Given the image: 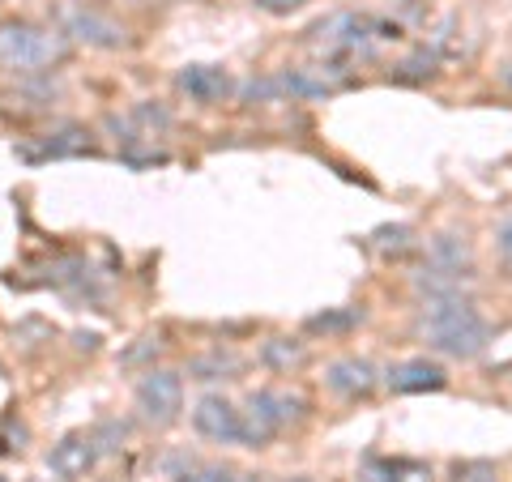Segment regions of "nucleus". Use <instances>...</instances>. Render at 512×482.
Segmentation results:
<instances>
[{"instance_id":"obj_1","label":"nucleus","mask_w":512,"mask_h":482,"mask_svg":"<svg viewBox=\"0 0 512 482\" xmlns=\"http://www.w3.org/2000/svg\"><path fill=\"white\" fill-rule=\"evenodd\" d=\"M419 333H423L436 350H444V355H457V359L478 355V350L487 346V337H491V329L483 325V320H478V312L470 308V303H461V299H453V295L431 299V308H427V316H423Z\"/></svg>"},{"instance_id":"obj_2","label":"nucleus","mask_w":512,"mask_h":482,"mask_svg":"<svg viewBox=\"0 0 512 482\" xmlns=\"http://www.w3.org/2000/svg\"><path fill=\"white\" fill-rule=\"evenodd\" d=\"M69 56V43L56 30L30 26V22H0V69L18 77H43L52 64Z\"/></svg>"},{"instance_id":"obj_3","label":"nucleus","mask_w":512,"mask_h":482,"mask_svg":"<svg viewBox=\"0 0 512 482\" xmlns=\"http://www.w3.org/2000/svg\"><path fill=\"white\" fill-rule=\"evenodd\" d=\"M137 406L158 427L175 423L184 410V380L175 372H146V380L137 384Z\"/></svg>"},{"instance_id":"obj_4","label":"nucleus","mask_w":512,"mask_h":482,"mask_svg":"<svg viewBox=\"0 0 512 482\" xmlns=\"http://www.w3.org/2000/svg\"><path fill=\"white\" fill-rule=\"evenodd\" d=\"M372 39H376V22L363 18V13H338V18L316 26V43L329 56H363Z\"/></svg>"},{"instance_id":"obj_5","label":"nucleus","mask_w":512,"mask_h":482,"mask_svg":"<svg viewBox=\"0 0 512 482\" xmlns=\"http://www.w3.org/2000/svg\"><path fill=\"white\" fill-rule=\"evenodd\" d=\"M18 154L26 158V163H47V158L94 154V146H90V133H82V128H60V133H39V137H30Z\"/></svg>"},{"instance_id":"obj_6","label":"nucleus","mask_w":512,"mask_h":482,"mask_svg":"<svg viewBox=\"0 0 512 482\" xmlns=\"http://www.w3.org/2000/svg\"><path fill=\"white\" fill-rule=\"evenodd\" d=\"M192 423H197V431L205 440L239 444V410L227 397H201V406L192 410Z\"/></svg>"},{"instance_id":"obj_7","label":"nucleus","mask_w":512,"mask_h":482,"mask_svg":"<svg viewBox=\"0 0 512 482\" xmlns=\"http://www.w3.org/2000/svg\"><path fill=\"white\" fill-rule=\"evenodd\" d=\"M64 30H69L73 39L90 43V47H120L124 43V26H116L111 18H103V13H94L86 5L64 13Z\"/></svg>"},{"instance_id":"obj_8","label":"nucleus","mask_w":512,"mask_h":482,"mask_svg":"<svg viewBox=\"0 0 512 482\" xmlns=\"http://www.w3.org/2000/svg\"><path fill=\"white\" fill-rule=\"evenodd\" d=\"M175 82H180V90L192 103H205V107L222 103L231 94V77H227V69H218V64H188Z\"/></svg>"},{"instance_id":"obj_9","label":"nucleus","mask_w":512,"mask_h":482,"mask_svg":"<svg viewBox=\"0 0 512 482\" xmlns=\"http://www.w3.org/2000/svg\"><path fill=\"white\" fill-rule=\"evenodd\" d=\"M94 457H99V444H94V436H69L60 440L52 448V457H47V470L60 474V478H82Z\"/></svg>"},{"instance_id":"obj_10","label":"nucleus","mask_w":512,"mask_h":482,"mask_svg":"<svg viewBox=\"0 0 512 482\" xmlns=\"http://www.w3.org/2000/svg\"><path fill=\"white\" fill-rule=\"evenodd\" d=\"M389 389L393 393H427V389H444V372L427 359H410L389 372Z\"/></svg>"},{"instance_id":"obj_11","label":"nucleus","mask_w":512,"mask_h":482,"mask_svg":"<svg viewBox=\"0 0 512 482\" xmlns=\"http://www.w3.org/2000/svg\"><path fill=\"white\" fill-rule=\"evenodd\" d=\"M325 384L333 393H346V397H359V393H367L376 384V376H372V363H363V359H338L325 372Z\"/></svg>"},{"instance_id":"obj_12","label":"nucleus","mask_w":512,"mask_h":482,"mask_svg":"<svg viewBox=\"0 0 512 482\" xmlns=\"http://www.w3.org/2000/svg\"><path fill=\"white\" fill-rule=\"evenodd\" d=\"M188 372L197 376V380H222L227 372H235V359L222 355V350H214V355H205V359H192Z\"/></svg>"},{"instance_id":"obj_13","label":"nucleus","mask_w":512,"mask_h":482,"mask_svg":"<svg viewBox=\"0 0 512 482\" xmlns=\"http://www.w3.org/2000/svg\"><path fill=\"white\" fill-rule=\"evenodd\" d=\"M436 73V52H419V56H410L402 69H397V77L402 82H423V77Z\"/></svg>"},{"instance_id":"obj_14","label":"nucleus","mask_w":512,"mask_h":482,"mask_svg":"<svg viewBox=\"0 0 512 482\" xmlns=\"http://www.w3.org/2000/svg\"><path fill=\"white\" fill-rule=\"evenodd\" d=\"M299 355H303V350L291 346L286 337H278V342L265 346V363H269V367H291V363H299Z\"/></svg>"},{"instance_id":"obj_15","label":"nucleus","mask_w":512,"mask_h":482,"mask_svg":"<svg viewBox=\"0 0 512 482\" xmlns=\"http://www.w3.org/2000/svg\"><path fill=\"white\" fill-rule=\"evenodd\" d=\"M359 320V312H333V316H312L308 320V329L316 333H338V329H350Z\"/></svg>"},{"instance_id":"obj_16","label":"nucleus","mask_w":512,"mask_h":482,"mask_svg":"<svg viewBox=\"0 0 512 482\" xmlns=\"http://www.w3.org/2000/svg\"><path fill=\"white\" fill-rule=\"evenodd\" d=\"M133 120H137V124H146V128H154V133H163V128L171 124V111H163V107H150V103H141V107L133 111Z\"/></svg>"},{"instance_id":"obj_17","label":"nucleus","mask_w":512,"mask_h":482,"mask_svg":"<svg viewBox=\"0 0 512 482\" xmlns=\"http://www.w3.org/2000/svg\"><path fill=\"white\" fill-rule=\"evenodd\" d=\"M376 244L402 252V248H410V231L406 227H384V231H376Z\"/></svg>"},{"instance_id":"obj_18","label":"nucleus","mask_w":512,"mask_h":482,"mask_svg":"<svg viewBox=\"0 0 512 482\" xmlns=\"http://www.w3.org/2000/svg\"><path fill=\"white\" fill-rule=\"evenodd\" d=\"M256 9H265V13H295V9H303L308 0H252Z\"/></svg>"},{"instance_id":"obj_19","label":"nucleus","mask_w":512,"mask_h":482,"mask_svg":"<svg viewBox=\"0 0 512 482\" xmlns=\"http://www.w3.org/2000/svg\"><path fill=\"white\" fill-rule=\"evenodd\" d=\"M180 482H239L231 470H201V474H184Z\"/></svg>"},{"instance_id":"obj_20","label":"nucleus","mask_w":512,"mask_h":482,"mask_svg":"<svg viewBox=\"0 0 512 482\" xmlns=\"http://www.w3.org/2000/svg\"><path fill=\"white\" fill-rule=\"evenodd\" d=\"M457 482H495L487 465H466V470H457Z\"/></svg>"},{"instance_id":"obj_21","label":"nucleus","mask_w":512,"mask_h":482,"mask_svg":"<svg viewBox=\"0 0 512 482\" xmlns=\"http://www.w3.org/2000/svg\"><path fill=\"white\" fill-rule=\"evenodd\" d=\"M500 252L508 256V261H512V222H508V227L500 231Z\"/></svg>"}]
</instances>
